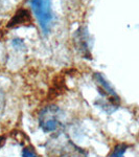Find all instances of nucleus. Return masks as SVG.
Segmentation results:
<instances>
[{"label":"nucleus","mask_w":139,"mask_h":157,"mask_svg":"<svg viewBox=\"0 0 139 157\" xmlns=\"http://www.w3.org/2000/svg\"><path fill=\"white\" fill-rule=\"evenodd\" d=\"M30 20V16L28 14V12L26 10H22V11H19L18 14L12 19L11 23L9 24V26H15V25H19L22 23H25L26 21H29Z\"/></svg>","instance_id":"423d86ee"},{"label":"nucleus","mask_w":139,"mask_h":157,"mask_svg":"<svg viewBox=\"0 0 139 157\" xmlns=\"http://www.w3.org/2000/svg\"><path fill=\"white\" fill-rule=\"evenodd\" d=\"M63 111L55 105L43 108L39 114V126L44 132L54 133L60 130L63 125Z\"/></svg>","instance_id":"f257e3e1"},{"label":"nucleus","mask_w":139,"mask_h":157,"mask_svg":"<svg viewBox=\"0 0 139 157\" xmlns=\"http://www.w3.org/2000/svg\"><path fill=\"white\" fill-rule=\"evenodd\" d=\"M93 78H94L95 83H96L98 92H100V94L102 95L103 98L120 103V100H119V98H118L117 93L115 92L114 88H113L110 83L103 78V75L96 72L93 75Z\"/></svg>","instance_id":"7ed1b4c3"},{"label":"nucleus","mask_w":139,"mask_h":157,"mask_svg":"<svg viewBox=\"0 0 139 157\" xmlns=\"http://www.w3.org/2000/svg\"><path fill=\"white\" fill-rule=\"evenodd\" d=\"M59 157H88V154L84 149L68 139L61 147Z\"/></svg>","instance_id":"20e7f679"},{"label":"nucleus","mask_w":139,"mask_h":157,"mask_svg":"<svg viewBox=\"0 0 139 157\" xmlns=\"http://www.w3.org/2000/svg\"><path fill=\"white\" fill-rule=\"evenodd\" d=\"M22 157H38V155L32 149L24 148L23 151H22Z\"/></svg>","instance_id":"1a4fd4ad"},{"label":"nucleus","mask_w":139,"mask_h":157,"mask_svg":"<svg viewBox=\"0 0 139 157\" xmlns=\"http://www.w3.org/2000/svg\"><path fill=\"white\" fill-rule=\"evenodd\" d=\"M30 6L44 34L49 33L54 22L50 0H30Z\"/></svg>","instance_id":"f03ea898"},{"label":"nucleus","mask_w":139,"mask_h":157,"mask_svg":"<svg viewBox=\"0 0 139 157\" xmlns=\"http://www.w3.org/2000/svg\"><path fill=\"white\" fill-rule=\"evenodd\" d=\"M6 94H4L3 90L0 88V117L3 115L4 110H6Z\"/></svg>","instance_id":"6e6552de"},{"label":"nucleus","mask_w":139,"mask_h":157,"mask_svg":"<svg viewBox=\"0 0 139 157\" xmlns=\"http://www.w3.org/2000/svg\"><path fill=\"white\" fill-rule=\"evenodd\" d=\"M74 39H75V44L77 47L79 48L80 52L84 57L90 58V47H89V35L86 29L81 27L80 29H77L74 34Z\"/></svg>","instance_id":"39448f33"},{"label":"nucleus","mask_w":139,"mask_h":157,"mask_svg":"<svg viewBox=\"0 0 139 157\" xmlns=\"http://www.w3.org/2000/svg\"><path fill=\"white\" fill-rule=\"evenodd\" d=\"M12 44H13V46H14L15 48H23V47H24L23 40L19 39V38H16V39L13 40Z\"/></svg>","instance_id":"9d476101"},{"label":"nucleus","mask_w":139,"mask_h":157,"mask_svg":"<svg viewBox=\"0 0 139 157\" xmlns=\"http://www.w3.org/2000/svg\"><path fill=\"white\" fill-rule=\"evenodd\" d=\"M128 149L127 145H117L110 154V157H125V153Z\"/></svg>","instance_id":"0eeeda50"}]
</instances>
